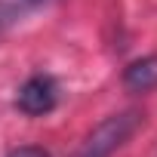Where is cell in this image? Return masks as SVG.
Returning <instances> with one entry per match:
<instances>
[{
  "instance_id": "cell-3",
  "label": "cell",
  "mask_w": 157,
  "mask_h": 157,
  "mask_svg": "<svg viewBox=\"0 0 157 157\" xmlns=\"http://www.w3.org/2000/svg\"><path fill=\"white\" fill-rule=\"evenodd\" d=\"M123 86L132 93H148L157 86V56H142L126 65L123 71Z\"/></svg>"
},
{
  "instance_id": "cell-4",
  "label": "cell",
  "mask_w": 157,
  "mask_h": 157,
  "mask_svg": "<svg viewBox=\"0 0 157 157\" xmlns=\"http://www.w3.org/2000/svg\"><path fill=\"white\" fill-rule=\"evenodd\" d=\"M10 157H49L43 148H34V145H28V148H19V151H13Z\"/></svg>"
},
{
  "instance_id": "cell-5",
  "label": "cell",
  "mask_w": 157,
  "mask_h": 157,
  "mask_svg": "<svg viewBox=\"0 0 157 157\" xmlns=\"http://www.w3.org/2000/svg\"><path fill=\"white\" fill-rule=\"evenodd\" d=\"M25 3H43V0H25Z\"/></svg>"
},
{
  "instance_id": "cell-1",
  "label": "cell",
  "mask_w": 157,
  "mask_h": 157,
  "mask_svg": "<svg viewBox=\"0 0 157 157\" xmlns=\"http://www.w3.org/2000/svg\"><path fill=\"white\" fill-rule=\"evenodd\" d=\"M139 123H142V114H139V111L111 114V117H105V120L83 139V145L77 148L71 157H111V154L136 132Z\"/></svg>"
},
{
  "instance_id": "cell-2",
  "label": "cell",
  "mask_w": 157,
  "mask_h": 157,
  "mask_svg": "<svg viewBox=\"0 0 157 157\" xmlns=\"http://www.w3.org/2000/svg\"><path fill=\"white\" fill-rule=\"evenodd\" d=\"M56 102H59V86H56L52 77H46V74L28 77V80L22 83V90H19V96H16L19 111L28 114V117L49 114V111L56 108Z\"/></svg>"
}]
</instances>
